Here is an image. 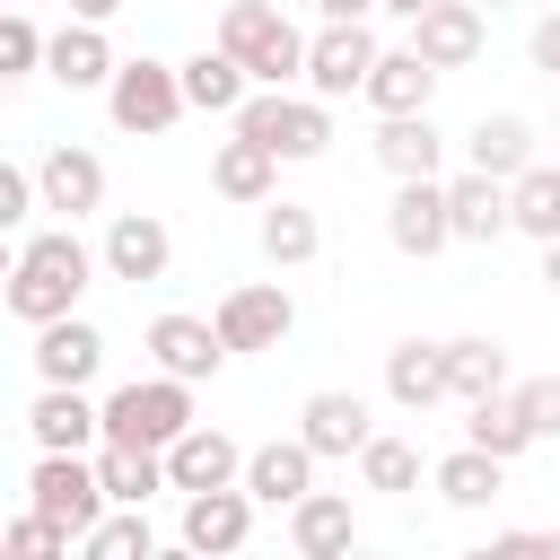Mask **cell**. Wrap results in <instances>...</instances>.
<instances>
[{
    "mask_svg": "<svg viewBox=\"0 0 560 560\" xmlns=\"http://www.w3.org/2000/svg\"><path fill=\"white\" fill-rule=\"evenodd\" d=\"M88 271H96V254H88L70 228H44V236L18 245V271L0 280V298H9L18 324H52V315H79Z\"/></svg>",
    "mask_w": 560,
    "mask_h": 560,
    "instance_id": "1",
    "label": "cell"
},
{
    "mask_svg": "<svg viewBox=\"0 0 560 560\" xmlns=\"http://www.w3.org/2000/svg\"><path fill=\"white\" fill-rule=\"evenodd\" d=\"M219 44L245 61L254 88H289V79H306V35H298L271 0H228V9H219Z\"/></svg>",
    "mask_w": 560,
    "mask_h": 560,
    "instance_id": "2",
    "label": "cell"
},
{
    "mask_svg": "<svg viewBox=\"0 0 560 560\" xmlns=\"http://www.w3.org/2000/svg\"><path fill=\"white\" fill-rule=\"evenodd\" d=\"M184 429H192V385L166 368L105 394V438H122V446H175Z\"/></svg>",
    "mask_w": 560,
    "mask_h": 560,
    "instance_id": "3",
    "label": "cell"
},
{
    "mask_svg": "<svg viewBox=\"0 0 560 560\" xmlns=\"http://www.w3.org/2000/svg\"><path fill=\"white\" fill-rule=\"evenodd\" d=\"M228 122H236L245 140H262L271 158H324V149H332V114H324V96H289V88H254Z\"/></svg>",
    "mask_w": 560,
    "mask_h": 560,
    "instance_id": "4",
    "label": "cell"
},
{
    "mask_svg": "<svg viewBox=\"0 0 560 560\" xmlns=\"http://www.w3.org/2000/svg\"><path fill=\"white\" fill-rule=\"evenodd\" d=\"M105 114L122 122V131H140V140H158V131H175V114H184V70L175 61H114V79H105Z\"/></svg>",
    "mask_w": 560,
    "mask_h": 560,
    "instance_id": "5",
    "label": "cell"
},
{
    "mask_svg": "<svg viewBox=\"0 0 560 560\" xmlns=\"http://www.w3.org/2000/svg\"><path fill=\"white\" fill-rule=\"evenodd\" d=\"M26 499H35L52 525H70V534H88V525L114 508V499H105V481H96V455H70V446H35Z\"/></svg>",
    "mask_w": 560,
    "mask_h": 560,
    "instance_id": "6",
    "label": "cell"
},
{
    "mask_svg": "<svg viewBox=\"0 0 560 560\" xmlns=\"http://www.w3.org/2000/svg\"><path fill=\"white\" fill-rule=\"evenodd\" d=\"M376 35H368V18H350V26H315L306 35V88L332 105V96H359L368 88V70H376Z\"/></svg>",
    "mask_w": 560,
    "mask_h": 560,
    "instance_id": "7",
    "label": "cell"
},
{
    "mask_svg": "<svg viewBox=\"0 0 560 560\" xmlns=\"http://www.w3.org/2000/svg\"><path fill=\"white\" fill-rule=\"evenodd\" d=\"M219 341L228 350H280L289 341V324H298V298L280 289V280H245V289H228L219 298Z\"/></svg>",
    "mask_w": 560,
    "mask_h": 560,
    "instance_id": "8",
    "label": "cell"
},
{
    "mask_svg": "<svg viewBox=\"0 0 560 560\" xmlns=\"http://www.w3.org/2000/svg\"><path fill=\"white\" fill-rule=\"evenodd\" d=\"M385 236L402 245V254H446L455 245V219H446V184L438 175H402L394 184V210H385Z\"/></svg>",
    "mask_w": 560,
    "mask_h": 560,
    "instance_id": "9",
    "label": "cell"
},
{
    "mask_svg": "<svg viewBox=\"0 0 560 560\" xmlns=\"http://www.w3.org/2000/svg\"><path fill=\"white\" fill-rule=\"evenodd\" d=\"M105 280H166V262H175V236H166V219L158 210H114V228H105Z\"/></svg>",
    "mask_w": 560,
    "mask_h": 560,
    "instance_id": "10",
    "label": "cell"
},
{
    "mask_svg": "<svg viewBox=\"0 0 560 560\" xmlns=\"http://www.w3.org/2000/svg\"><path fill=\"white\" fill-rule=\"evenodd\" d=\"M26 438H35V446L96 455V438H105V402H88V385H44V394L26 402Z\"/></svg>",
    "mask_w": 560,
    "mask_h": 560,
    "instance_id": "11",
    "label": "cell"
},
{
    "mask_svg": "<svg viewBox=\"0 0 560 560\" xmlns=\"http://www.w3.org/2000/svg\"><path fill=\"white\" fill-rule=\"evenodd\" d=\"M149 359H158L166 376L201 385V376H219L236 350H228V341H219V324H201V315H158V324H149Z\"/></svg>",
    "mask_w": 560,
    "mask_h": 560,
    "instance_id": "12",
    "label": "cell"
},
{
    "mask_svg": "<svg viewBox=\"0 0 560 560\" xmlns=\"http://www.w3.org/2000/svg\"><path fill=\"white\" fill-rule=\"evenodd\" d=\"M254 534V490L219 481V490H184V551H236Z\"/></svg>",
    "mask_w": 560,
    "mask_h": 560,
    "instance_id": "13",
    "label": "cell"
},
{
    "mask_svg": "<svg viewBox=\"0 0 560 560\" xmlns=\"http://www.w3.org/2000/svg\"><path fill=\"white\" fill-rule=\"evenodd\" d=\"M96 368H105V332H96L88 315L35 324V376H44V385H88Z\"/></svg>",
    "mask_w": 560,
    "mask_h": 560,
    "instance_id": "14",
    "label": "cell"
},
{
    "mask_svg": "<svg viewBox=\"0 0 560 560\" xmlns=\"http://www.w3.org/2000/svg\"><path fill=\"white\" fill-rule=\"evenodd\" d=\"M219 481H245V446L228 438V429H184L175 446H166V490H219Z\"/></svg>",
    "mask_w": 560,
    "mask_h": 560,
    "instance_id": "15",
    "label": "cell"
},
{
    "mask_svg": "<svg viewBox=\"0 0 560 560\" xmlns=\"http://www.w3.org/2000/svg\"><path fill=\"white\" fill-rule=\"evenodd\" d=\"M376 114H429V96H438V61L420 52V44H394V52H376V70H368V88H359Z\"/></svg>",
    "mask_w": 560,
    "mask_h": 560,
    "instance_id": "16",
    "label": "cell"
},
{
    "mask_svg": "<svg viewBox=\"0 0 560 560\" xmlns=\"http://www.w3.org/2000/svg\"><path fill=\"white\" fill-rule=\"evenodd\" d=\"M35 192H44V210H61V219H88V210H105V158L61 140V149L35 166Z\"/></svg>",
    "mask_w": 560,
    "mask_h": 560,
    "instance_id": "17",
    "label": "cell"
},
{
    "mask_svg": "<svg viewBox=\"0 0 560 560\" xmlns=\"http://www.w3.org/2000/svg\"><path fill=\"white\" fill-rule=\"evenodd\" d=\"M245 490H254L262 508H298V499L315 490V446H306V438L254 446V455H245Z\"/></svg>",
    "mask_w": 560,
    "mask_h": 560,
    "instance_id": "18",
    "label": "cell"
},
{
    "mask_svg": "<svg viewBox=\"0 0 560 560\" xmlns=\"http://www.w3.org/2000/svg\"><path fill=\"white\" fill-rule=\"evenodd\" d=\"M44 79H61V88H105V79H114L105 26H96V18H70L61 35H44Z\"/></svg>",
    "mask_w": 560,
    "mask_h": 560,
    "instance_id": "19",
    "label": "cell"
},
{
    "mask_svg": "<svg viewBox=\"0 0 560 560\" xmlns=\"http://www.w3.org/2000/svg\"><path fill=\"white\" fill-rule=\"evenodd\" d=\"M96 481L114 508H149L166 490V446H122V438H96Z\"/></svg>",
    "mask_w": 560,
    "mask_h": 560,
    "instance_id": "20",
    "label": "cell"
},
{
    "mask_svg": "<svg viewBox=\"0 0 560 560\" xmlns=\"http://www.w3.org/2000/svg\"><path fill=\"white\" fill-rule=\"evenodd\" d=\"M411 44H420L438 70H464V61L481 52V0H429V9L411 18Z\"/></svg>",
    "mask_w": 560,
    "mask_h": 560,
    "instance_id": "21",
    "label": "cell"
},
{
    "mask_svg": "<svg viewBox=\"0 0 560 560\" xmlns=\"http://www.w3.org/2000/svg\"><path fill=\"white\" fill-rule=\"evenodd\" d=\"M446 219H455V236H464V245L508 236V184H499V175H481V166L446 175Z\"/></svg>",
    "mask_w": 560,
    "mask_h": 560,
    "instance_id": "22",
    "label": "cell"
},
{
    "mask_svg": "<svg viewBox=\"0 0 560 560\" xmlns=\"http://www.w3.org/2000/svg\"><path fill=\"white\" fill-rule=\"evenodd\" d=\"M184 70V105H201V114H236L245 96H254V79H245V61L228 52V44H201L192 61H175Z\"/></svg>",
    "mask_w": 560,
    "mask_h": 560,
    "instance_id": "23",
    "label": "cell"
},
{
    "mask_svg": "<svg viewBox=\"0 0 560 560\" xmlns=\"http://www.w3.org/2000/svg\"><path fill=\"white\" fill-rule=\"evenodd\" d=\"M464 166H481V175L516 184V175L534 166V131H525V114H481V122L464 131Z\"/></svg>",
    "mask_w": 560,
    "mask_h": 560,
    "instance_id": "24",
    "label": "cell"
},
{
    "mask_svg": "<svg viewBox=\"0 0 560 560\" xmlns=\"http://www.w3.org/2000/svg\"><path fill=\"white\" fill-rule=\"evenodd\" d=\"M438 158H446V131L429 122V114H385L376 122V166L402 184V175H438Z\"/></svg>",
    "mask_w": 560,
    "mask_h": 560,
    "instance_id": "25",
    "label": "cell"
},
{
    "mask_svg": "<svg viewBox=\"0 0 560 560\" xmlns=\"http://www.w3.org/2000/svg\"><path fill=\"white\" fill-rule=\"evenodd\" d=\"M385 394H394L402 411L446 402V341H394V350H385Z\"/></svg>",
    "mask_w": 560,
    "mask_h": 560,
    "instance_id": "26",
    "label": "cell"
},
{
    "mask_svg": "<svg viewBox=\"0 0 560 560\" xmlns=\"http://www.w3.org/2000/svg\"><path fill=\"white\" fill-rule=\"evenodd\" d=\"M298 438H306L315 455H359L376 429H368V402H359V394H306V411H298Z\"/></svg>",
    "mask_w": 560,
    "mask_h": 560,
    "instance_id": "27",
    "label": "cell"
},
{
    "mask_svg": "<svg viewBox=\"0 0 560 560\" xmlns=\"http://www.w3.org/2000/svg\"><path fill=\"white\" fill-rule=\"evenodd\" d=\"M350 534H359V516H350V499H341V490H306V499L289 508V542H298L306 560L350 551Z\"/></svg>",
    "mask_w": 560,
    "mask_h": 560,
    "instance_id": "28",
    "label": "cell"
},
{
    "mask_svg": "<svg viewBox=\"0 0 560 560\" xmlns=\"http://www.w3.org/2000/svg\"><path fill=\"white\" fill-rule=\"evenodd\" d=\"M429 481H438V499H446V508H490V499H499V481H508V464H499L490 446H472V438H464L455 455H438V472H429Z\"/></svg>",
    "mask_w": 560,
    "mask_h": 560,
    "instance_id": "29",
    "label": "cell"
},
{
    "mask_svg": "<svg viewBox=\"0 0 560 560\" xmlns=\"http://www.w3.org/2000/svg\"><path fill=\"white\" fill-rule=\"evenodd\" d=\"M464 438H472V446H490L499 464H516V455L534 446V420H525V402L499 385V394H472V420H464Z\"/></svg>",
    "mask_w": 560,
    "mask_h": 560,
    "instance_id": "30",
    "label": "cell"
},
{
    "mask_svg": "<svg viewBox=\"0 0 560 560\" xmlns=\"http://www.w3.org/2000/svg\"><path fill=\"white\" fill-rule=\"evenodd\" d=\"M271 166H280V158H271L262 140L228 131V140H219V158H210V184H219L228 201H271Z\"/></svg>",
    "mask_w": 560,
    "mask_h": 560,
    "instance_id": "31",
    "label": "cell"
},
{
    "mask_svg": "<svg viewBox=\"0 0 560 560\" xmlns=\"http://www.w3.org/2000/svg\"><path fill=\"white\" fill-rule=\"evenodd\" d=\"M499 385H516V376H508V350H499L490 332H455V341H446V394L472 402V394H499Z\"/></svg>",
    "mask_w": 560,
    "mask_h": 560,
    "instance_id": "32",
    "label": "cell"
},
{
    "mask_svg": "<svg viewBox=\"0 0 560 560\" xmlns=\"http://www.w3.org/2000/svg\"><path fill=\"white\" fill-rule=\"evenodd\" d=\"M262 254H271L280 271L315 262V254H324V228H315V210H306V201H262Z\"/></svg>",
    "mask_w": 560,
    "mask_h": 560,
    "instance_id": "33",
    "label": "cell"
},
{
    "mask_svg": "<svg viewBox=\"0 0 560 560\" xmlns=\"http://www.w3.org/2000/svg\"><path fill=\"white\" fill-rule=\"evenodd\" d=\"M508 228H525L534 245L560 236V166H525V175L508 184Z\"/></svg>",
    "mask_w": 560,
    "mask_h": 560,
    "instance_id": "34",
    "label": "cell"
},
{
    "mask_svg": "<svg viewBox=\"0 0 560 560\" xmlns=\"http://www.w3.org/2000/svg\"><path fill=\"white\" fill-rule=\"evenodd\" d=\"M359 472H368V490H420V446L411 438H368Z\"/></svg>",
    "mask_w": 560,
    "mask_h": 560,
    "instance_id": "35",
    "label": "cell"
},
{
    "mask_svg": "<svg viewBox=\"0 0 560 560\" xmlns=\"http://www.w3.org/2000/svg\"><path fill=\"white\" fill-rule=\"evenodd\" d=\"M79 542H88L96 560H149V516H140V508H122V516H96Z\"/></svg>",
    "mask_w": 560,
    "mask_h": 560,
    "instance_id": "36",
    "label": "cell"
},
{
    "mask_svg": "<svg viewBox=\"0 0 560 560\" xmlns=\"http://www.w3.org/2000/svg\"><path fill=\"white\" fill-rule=\"evenodd\" d=\"M26 70H44V35H35V18L0 9V79H26Z\"/></svg>",
    "mask_w": 560,
    "mask_h": 560,
    "instance_id": "37",
    "label": "cell"
},
{
    "mask_svg": "<svg viewBox=\"0 0 560 560\" xmlns=\"http://www.w3.org/2000/svg\"><path fill=\"white\" fill-rule=\"evenodd\" d=\"M52 551H70V525H52L44 508H26L9 525V560H52Z\"/></svg>",
    "mask_w": 560,
    "mask_h": 560,
    "instance_id": "38",
    "label": "cell"
},
{
    "mask_svg": "<svg viewBox=\"0 0 560 560\" xmlns=\"http://www.w3.org/2000/svg\"><path fill=\"white\" fill-rule=\"evenodd\" d=\"M508 394L525 402V420H534V438H560V376H516Z\"/></svg>",
    "mask_w": 560,
    "mask_h": 560,
    "instance_id": "39",
    "label": "cell"
},
{
    "mask_svg": "<svg viewBox=\"0 0 560 560\" xmlns=\"http://www.w3.org/2000/svg\"><path fill=\"white\" fill-rule=\"evenodd\" d=\"M26 210H44V192H35V175H26V166H9V158H0V228H26Z\"/></svg>",
    "mask_w": 560,
    "mask_h": 560,
    "instance_id": "40",
    "label": "cell"
},
{
    "mask_svg": "<svg viewBox=\"0 0 560 560\" xmlns=\"http://www.w3.org/2000/svg\"><path fill=\"white\" fill-rule=\"evenodd\" d=\"M499 551H516V560H560V534H499Z\"/></svg>",
    "mask_w": 560,
    "mask_h": 560,
    "instance_id": "41",
    "label": "cell"
},
{
    "mask_svg": "<svg viewBox=\"0 0 560 560\" xmlns=\"http://www.w3.org/2000/svg\"><path fill=\"white\" fill-rule=\"evenodd\" d=\"M534 70H551V79H560V18H542V26H534Z\"/></svg>",
    "mask_w": 560,
    "mask_h": 560,
    "instance_id": "42",
    "label": "cell"
},
{
    "mask_svg": "<svg viewBox=\"0 0 560 560\" xmlns=\"http://www.w3.org/2000/svg\"><path fill=\"white\" fill-rule=\"evenodd\" d=\"M368 9H376V0H315V18H324V26H350V18H368Z\"/></svg>",
    "mask_w": 560,
    "mask_h": 560,
    "instance_id": "43",
    "label": "cell"
},
{
    "mask_svg": "<svg viewBox=\"0 0 560 560\" xmlns=\"http://www.w3.org/2000/svg\"><path fill=\"white\" fill-rule=\"evenodd\" d=\"M114 9H122V0H70V18H96V26H105Z\"/></svg>",
    "mask_w": 560,
    "mask_h": 560,
    "instance_id": "44",
    "label": "cell"
},
{
    "mask_svg": "<svg viewBox=\"0 0 560 560\" xmlns=\"http://www.w3.org/2000/svg\"><path fill=\"white\" fill-rule=\"evenodd\" d=\"M376 9H385V18H402V26H411V18H420V9H429V0H376Z\"/></svg>",
    "mask_w": 560,
    "mask_h": 560,
    "instance_id": "45",
    "label": "cell"
},
{
    "mask_svg": "<svg viewBox=\"0 0 560 560\" xmlns=\"http://www.w3.org/2000/svg\"><path fill=\"white\" fill-rule=\"evenodd\" d=\"M542 280H551V289H560V236H551V245H542Z\"/></svg>",
    "mask_w": 560,
    "mask_h": 560,
    "instance_id": "46",
    "label": "cell"
},
{
    "mask_svg": "<svg viewBox=\"0 0 560 560\" xmlns=\"http://www.w3.org/2000/svg\"><path fill=\"white\" fill-rule=\"evenodd\" d=\"M9 271H18V245H9V228H0V280H9Z\"/></svg>",
    "mask_w": 560,
    "mask_h": 560,
    "instance_id": "47",
    "label": "cell"
},
{
    "mask_svg": "<svg viewBox=\"0 0 560 560\" xmlns=\"http://www.w3.org/2000/svg\"><path fill=\"white\" fill-rule=\"evenodd\" d=\"M481 9H516V0H481Z\"/></svg>",
    "mask_w": 560,
    "mask_h": 560,
    "instance_id": "48",
    "label": "cell"
},
{
    "mask_svg": "<svg viewBox=\"0 0 560 560\" xmlns=\"http://www.w3.org/2000/svg\"><path fill=\"white\" fill-rule=\"evenodd\" d=\"M0 551H9V534H0Z\"/></svg>",
    "mask_w": 560,
    "mask_h": 560,
    "instance_id": "49",
    "label": "cell"
},
{
    "mask_svg": "<svg viewBox=\"0 0 560 560\" xmlns=\"http://www.w3.org/2000/svg\"><path fill=\"white\" fill-rule=\"evenodd\" d=\"M0 9H9V0H0Z\"/></svg>",
    "mask_w": 560,
    "mask_h": 560,
    "instance_id": "50",
    "label": "cell"
}]
</instances>
